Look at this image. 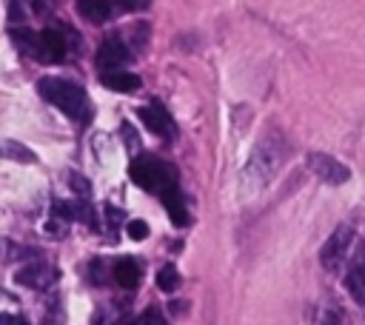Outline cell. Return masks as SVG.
<instances>
[{"label":"cell","instance_id":"cell-14","mask_svg":"<svg viewBox=\"0 0 365 325\" xmlns=\"http://www.w3.org/2000/svg\"><path fill=\"white\" fill-rule=\"evenodd\" d=\"M345 288H348L351 299H354L359 308H365V265H356V268L348 271V277H345Z\"/></svg>","mask_w":365,"mask_h":325},{"label":"cell","instance_id":"cell-12","mask_svg":"<svg viewBox=\"0 0 365 325\" xmlns=\"http://www.w3.org/2000/svg\"><path fill=\"white\" fill-rule=\"evenodd\" d=\"M114 282H117L120 288H125V291L137 288V282H140V265H137L131 257L120 259V262L114 265Z\"/></svg>","mask_w":365,"mask_h":325},{"label":"cell","instance_id":"cell-13","mask_svg":"<svg viewBox=\"0 0 365 325\" xmlns=\"http://www.w3.org/2000/svg\"><path fill=\"white\" fill-rule=\"evenodd\" d=\"M77 11L88 23H106L111 17V0H77Z\"/></svg>","mask_w":365,"mask_h":325},{"label":"cell","instance_id":"cell-17","mask_svg":"<svg viewBox=\"0 0 365 325\" xmlns=\"http://www.w3.org/2000/svg\"><path fill=\"white\" fill-rule=\"evenodd\" d=\"M177 285H180V274H177V268H174V265H163V268L157 271V288L165 291V294H171Z\"/></svg>","mask_w":365,"mask_h":325},{"label":"cell","instance_id":"cell-15","mask_svg":"<svg viewBox=\"0 0 365 325\" xmlns=\"http://www.w3.org/2000/svg\"><path fill=\"white\" fill-rule=\"evenodd\" d=\"M34 257H40L37 248H20L17 242L0 237V265H9L11 259H34Z\"/></svg>","mask_w":365,"mask_h":325},{"label":"cell","instance_id":"cell-20","mask_svg":"<svg viewBox=\"0 0 365 325\" xmlns=\"http://www.w3.org/2000/svg\"><path fill=\"white\" fill-rule=\"evenodd\" d=\"M111 3L123 11H143V9H148L151 0H111Z\"/></svg>","mask_w":365,"mask_h":325},{"label":"cell","instance_id":"cell-7","mask_svg":"<svg viewBox=\"0 0 365 325\" xmlns=\"http://www.w3.org/2000/svg\"><path fill=\"white\" fill-rule=\"evenodd\" d=\"M37 259V257H34ZM26 262L17 274H14V279L20 282V285H26V288H37V291H46L54 279H57V268L54 265H48V262Z\"/></svg>","mask_w":365,"mask_h":325},{"label":"cell","instance_id":"cell-21","mask_svg":"<svg viewBox=\"0 0 365 325\" xmlns=\"http://www.w3.org/2000/svg\"><path fill=\"white\" fill-rule=\"evenodd\" d=\"M68 182H71V188H74V191H77V194H80L83 200H88V194H91V185H88V182H86L83 177L71 174V177H68Z\"/></svg>","mask_w":365,"mask_h":325},{"label":"cell","instance_id":"cell-4","mask_svg":"<svg viewBox=\"0 0 365 325\" xmlns=\"http://www.w3.org/2000/svg\"><path fill=\"white\" fill-rule=\"evenodd\" d=\"M351 242H354V228H351V225L334 228V234L325 239V245H322V251H319L322 268H325V271H336V268L342 265V259H345Z\"/></svg>","mask_w":365,"mask_h":325},{"label":"cell","instance_id":"cell-1","mask_svg":"<svg viewBox=\"0 0 365 325\" xmlns=\"http://www.w3.org/2000/svg\"><path fill=\"white\" fill-rule=\"evenodd\" d=\"M285 157H288L285 140H282L277 131L268 134V137L254 148L251 160H248L245 168H242V188H245V191H259V188L274 177V171H279V165L285 162Z\"/></svg>","mask_w":365,"mask_h":325},{"label":"cell","instance_id":"cell-23","mask_svg":"<svg viewBox=\"0 0 365 325\" xmlns=\"http://www.w3.org/2000/svg\"><path fill=\"white\" fill-rule=\"evenodd\" d=\"M26 14H23V6H20V0H9V20H14V23H20Z\"/></svg>","mask_w":365,"mask_h":325},{"label":"cell","instance_id":"cell-22","mask_svg":"<svg viewBox=\"0 0 365 325\" xmlns=\"http://www.w3.org/2000/svg\"><path fill=\"white\" fill-rule=\"evenodd\" d=\"M120 128H123V140L128 143V148H131V151H140V137L134 134V128H131L128 123H123Z\"/></svg>","mask_w":365,"mask_h":325},{"label":"cell","instance_id":"cell-24","mask_svg":"<svg viewBox=\"0 0 365 325\" xmlns=\"http://www.w3.org/2000/svg\"><path fill=\"white\" fill-rule=\"evenodd\" d=\"M140 322H151V325H160V322H163V314H160L157 308H148V311L140 316Z\"/></svg>","mask_w":365,"mask_h":325},{"label":"cell","instance_id":"cell-3","mask_svg":"<svg viewBox=\"0 0 365 325\" xmlns=\"http://www.w3.org/2000/svg\"><path fill=\"white\" fill-rule=\"evenodd\" d=\"M128 174H131V180H134L140 188L154 191V194H160V191L177 185V171H174V165H168V162H163V160H157V157H137V160L131 162Z\"/></svg>","mask_w":365,"mask_h":325},{"label":"cell","instance_id":"cell-26","mask_svg":"<svg viewBox=\"0 0 365 325\" xmlns=\"http://www.w3.org/2000/svg\"><path fill=\"white\" fill-rule=\"evenodd\" d=\"M171 308H174V314H182V311H185V302H174Z\"/></svg>","mask_w":365,"mask_h":325},{"label":"cell","instance_id":"cell-11","mask_svg":"<svg viewBox=\"0 0 365 325\" xmlns=\"http://www.w3.org/2000/svg\"><path fill=\"white\" fill-rule=\"evenodd\" d=\"M100 80H103L106 88H111V91H123V94H131V91L140 88V77H137V74H128V71H120V68L103 71Z\"/></svg>","mask_w":365,"mask_h":325},{"label":"cell","instance_id":"cell-18","mask_svg":"<svg viewBox=\"0 0 365 325\" xmlns=\"http://www.w3.org/2000/svg\"><path fill=\"white\" fill-rule=\"evenodd\" d=\"M11 40L17 43V48L20 51H34V46H37V40H34V34L29 31V29H11Z\"/></svg>","mask_w":365,"mask_h":325},{"label":"cell","instance_id":"cell-5","mask_svg":"<svg viewBox=\"0 0 365 325\" xmlns=\"http://www.w3.org/2000/svg\"><path fill=\"white\" fill-rule=\"evenodd\" d=\"M305 162H308V168H311L322 182H328V185H342V182L351 180V168L342 165L339 160L322 154V151H311V154L305 157Z\"/></svg>","mask_w":365,"mask_h":325},{"label":"cell","instance_id":"cell-25","mask_svg":"<svg viewBox=\"0 0 365 325\" xmlns=\"http://www.w3.org/2000/svg\"><path fill=\"white\" fill-rule=\"evenodd\" d=\"M3 322H11V325H23L26 319H23V316H11V314H0V325H3Z\"/></svg>","mask_w":365,"mask_h":325},{"label":"cell","instance_id":"cell-6","mask_svg":"<svg viewBox=\"0 0 365 325\" xmlns=\"http://www.w3.org/2000/svg\"><path fill=\"white\" fill-rule=\"evenodd\" d=\"M137 117L143 120V125H145L151 134H157V137H163V140H174V137H177V131H174V120H171V114L165 111L163 103L140 105V108H137Z\"/></svg>","mask_w":365,"mask_h":325},{"label":"cell","instance_id":"cell-8","mask_svg":"<svg viewBox=\"0 0 365 325\" xmlns=\"http://www.w3.org/2000/svg\"><path fill=\"white\" fill-rule=\"evenodd\" d=\"M34 54L40 57V63H60L66 57V37L57 29H43L37 37Z\"/></svg>","mask_w":365,"mask_h":325},{"label":"cell","instance_id":"cell-19","mask_svg":"<svg viewBox=\"0 0 365 325\" xmlns=\"http://www.w3.org/2000/svg\"><path fill=\"white\" fill-rule=\"evenodd\" d=\"M125 231H128V237H131V239H145V237H148V225H145L143 220H131Z\"/></svg>","mask_w":365,"mask_h":325},{"label":"cell","instance_id":"cell-16","mask_svg":"<svg viewBox=\"0 0 365 325\" xmlns=\"http://www.w3.org/2000/svg\"><path fill=\"white\" fill-rule=\"evenodd\" d=\"M0 157L3 160H14V162H23V165L34 162V151H29L17 140H0Z\"/></svg>","mask_w":365,"mask_h":325},{"label":"cell","instance_id":"cell-10","mask_svg":"<svg viewBox=\"0 0 365 325\" xmlns=\"http://www.w3.org/2000/svg\"><path fill=\"white\" fill-rule=\"evenodd\" d=\"M160 200H163V205H165V211H168V217H171V222L174 225H188V208H185V202H182V194L177 191V185H171V188H165V191H160Z\"/></svg>","mask_w":365,"mask_h":325},{"label":"cell","instance_id":"cell-2","mask_svg":"<svg viewBox=\"0 0 365 325\" xmlns=\"http://www.w3.org/2000/svg\"><path fill=\"white\" fill-rule=\"evenodd\" d=\"M37 91H40L43 100L57 105L66 117H71V120H86L88 117V97L77 83H68V80H60V77H43L37 83Z\"/></svg>","mask_w":365,"mask_h":325},{"label":"cell","instance_id":"cell-9","mask_svg":"<svg viewBox=\"0 0 365 325\" xmlns=\"http://www.w3.org/2000/svg\"><path fill=\"white\" fill-rule=\"evenodd\" d=\"M123 63H128V48L120 37H108L100 43L97 48V66L100 71H111V68H120Z\"/></svg>","mask_w":365,"mask_h":325}]
</instances>
